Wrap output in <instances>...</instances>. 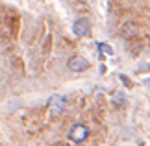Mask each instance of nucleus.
I'll return each instance as SVG.
<instances>
[{
    "label": "nucleus",
    "mask_w": 150,
    "mask_h": 146,
    "mask_svg": "<svg viewBox=\"0 0 150 146\" xmlns=\"http://www.w3.org/2000/svg\"><path fill=\"white\" fill-rule=\"evenodd\" d=\"M48 107H50V115L52 116L61 115L63 111H65V107H67V98L61 96V95H54L50 98V102H48Z\"/></svg>",
    "instance_id": "obj_1"
},
{
    "label": "nucleus",
    "mask_w": 150,
    "mask_h": 146,
    "mask_svg": "<svg viewBox=\"0 0 150 146\" xmlns=\"http://www.w3.org/2000/svg\"><path fill=\"white\" fill-rule=\"evenodd\" d=\"M89 135V130H87V126H83V124H74L71 130H69V139H71L72 142H83L85 139H87Z\"/></svg>",
    "instance_id": "obj_2"
},
{
    "label": "nucleus",
    "mask_w": 150,
    "mask_h": 146,
    "mask_svg": "<svg viewBox=\"0 0 150 146\" xmlns=\"http://www.w3.org/2000/svg\"><path fill=\"white\" fill-rule=\"evenodd\" d=\"M72 32H74V35H78V37L89 35V32H91V22H89V19H85V17L78 19L72 24Z\"/></svg>",
    "instance_id": "obj_3"
},
{
    "label": "nucleus",
    "mask_w": 150,
    "mask_h": 146,
    "mask_svg": "<svg viewBox=\"0 0 150 146\" xmlns=\"http://www.w3.org/2000/svg\"><path fill=\"white\" fill-rule=\"evenodd\" d=\"M87 67H89V61L83 59V57H80V56H74V57L69 59V68H71L72 72H82Z\"/></svg>",
    "instance_id": "obj_4"
},
{
    "label": "nucleus",
    "mask_w": 150,
    "mask_h": 146,
    "mask_svg": "<svg viewBox=\"0 0 150 146\" xmlns=\"http://www.w3.org/2000/svg\"><path fill=\"white\" fill-rule=\"evenodd\" d=\"M134 28H135L134 24H124V26H122V35H124V37H132V35L135 33Z\"/></svg>",
    "instance_id": "obj_5"
},
{
    "label": "nucleus",
    "mask_w": 150,
    "mask_h": 146,
    "mask_svg": "<svg viewBox=\"0 0 150 146\" xmlns=\"http://www.w3.org/2000/svg\"><path fill=\"white\" fill-rule=\"evenodd\" d=\"M98 48H100L102 52H106V54H113V50L109 48V46H108L106 43H98Z\"/></svg>",
    "instance_id": "obj_6"
}]
</instances>
